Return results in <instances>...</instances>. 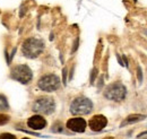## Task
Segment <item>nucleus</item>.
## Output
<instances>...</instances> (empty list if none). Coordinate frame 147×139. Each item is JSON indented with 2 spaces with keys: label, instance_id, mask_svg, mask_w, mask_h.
Wrapping results in <instances>:
<instances>
[{
  "label": "nucleus",
  "instance_id": "1",
  "mask_svg": "<svg viewBox=\"0 0 147 139\" xmlns=\"http://www.w3.org/2000/svg\"><path fill=\"white\" fill-rule=\"evenodd\" d=\"M44 50V42L40 38L36 37H31L27 38L23 47H22V51L23 54L30 59H35L37 58Z\"/></svg>",
  "mask_w": 147,
  "mask_h": 139
},
{
  "label": "nucleus",
  "instance_id": "2",
  "mask_svg": "<svg viewBox=\"0 0 147 139\" xmlns=\"http://www.w3.org/2000/svg\"><path fill=\"white\" fill-rule=\"evenodd\" d=\"M93 110V103L87 97L80 96L73 101L70 105V112L75 115H84L91 113Z\"/></svg>",
  "mask_w": 147,
  "mask_h": 139
},
{
  "label": "nucleus",
  "instance_id": "3",
  "mask_svg": "<svg viewBox=\"0 0 147 139\" xmlns=\"http://www.w3.org/2000/svg\"><path fill=\"white\" fill-rule=\"evenodd\" d=\"M126 95H127V89L125 85H122L121 83H113L109 85L104 90V96L108 100L115 101V102H120L125 100Z\"/></svg>",
  "mask_w": 147,
  "mask_h": 139
},
{
  "label": "nucleus",
  "instance_id": "4",
  "mask_svg": "<svg viewBox=\"0 0 147 139\" xmlns=\"http://www.w3.org/2000/svg\"><path fill=\"white\" fill-rule=\"evenodd\" d=\"M10 77L13 79L19 82L20 84H28L33 78V74H32V70L28 66L19 65V66H16L11 69Z\"/></svg>",
  "mask_w": 147,
  "mask_h": 139
},
{
  "label": "nucleus",
  "instance_id": "5",
  "mask_svg": "<svg viewBox=\"0 0 147 139\" xmlns=\"http://www.w3.org/2000/svg\"><path fill=\"white\" fill-rule=\"evenodd\" d=\"M55 104L51 97H40L33 104V111L40 114H51L55 112Z\"/></svg>",
  "mask_w": 147,
  "mask_h": 139
},
{
  "label": "nucleus",
  "instance_id": "6",
  "mask_svg": "<svg viewBox=\"0 0 147 139\" xmlns=\"http://www.w3.org/2000/svg\"><path fill=\"white\" fill-rule=\"evenodd\" d=\"M37 85L44 92H55L60 87V79L55 75H45L38 80Z\"/></svg>",
  "mask_w": 147,
  "mask_h": 139
},
{
  "label": "nucleus",
  "instance_id": "7",
  "mask_svg": "<svg viewBox=\"0 0 147 139\" xmlns=\"http://www.w3.org/2000/svg\"><path fill=\"white\" fill-rule=\"evenodd\" d=\"M67 128L75 132H84L86 129V121L82 118H74L68 120Z\"/></svg>",
  "mask_w": 147,
  "mask_h": 139
},
{
  "label": "nucleus",
  "instance_id": "8",
  "mask_svg": "<svg viewBox=\"0 0 147 139\" xmlns=\"http://www.w3.org/2000/svg\"><path fill=\"white\" fill-rule=\"evenodd\" d=\"M108 123V120L104 115H94L92 119L90 120L88 124H90V128L92 129L93 131H101Z\"/></svg>",
  "mask_w": 147,
  "mask_h": 139
},
{
  "label": "nucleus",
  "instance_id": "9",
  "mask_svg": "<svg viewBox=\"0 0 147 139\" xmlns=\"http://www.w3.org/2000/svg\"><path fill=\"white\" fill-rule=\"evenodd\" d=\"M27 126L33 130H41V129L45 128L47 121L41 115H33L27 120Z\"/></svg>",
  "mask_w": 147,
  "mask_h": 139
},
{
  "label": "nucleus",
  "instance_id": "10",
  "mask_svg": "<svg viewBox=\"0 0 147 139\" xmlns=\"http://www.w3.org/2000/svg\"><path fill=\"white\" fill-rule=\"evenodd\" d=\"M145 118H146V117L143 115V114H131V115H129L128 118L121 123V127H123L125 124H129V123L139 122V121H142V120H144Z\"/></svg>",
  "mask_w": 147,
  "mask_h": 139
},
{
  "label": "nucleus",
  "instance_id": "11",
  "mask_svg": "<svg viewBox=\"0 0 147 139\" xmlns=\"http://www.w3.org/2000/svg\"><path fill=\"white\" fill-rule=\"evenodd\" d=\"M8 109H9V104H8V101H7L6 96L0 95V111L8 110Z\"/></svg>",
  "mask_w": 147,
  "mask_h": 139
},
{
  "label": "nucleus",
  "instance_id": "12",
  "mask_svg": "<svg viewBox=\"0 0 147 139\" xmlns=\"http://www.w3.org/2000/svg\"><path fill=\"white\" fill-rule=\"evenodd\" d=\"M53 132H61L62 131V124L60 123V122H57L53 124V127H52V129H51Z\"/></svg>",
  "mask_w": 147,
  "mask_h": 139
},
{
  "label": "nucleus",
  "instance_id": "13",
  "mask_svg": "<svg viewBox=\"0 0 147 139\" xmlns=\"http://www.w3.org/2000/svg\"><path fill=\"white\" fill-rule=\"evenodd\" d=\"M9 121V115H5V114H0V126L6 124Z\"/></svg>",
  "mask_w": 147,
  "mask_h": 139
},
{
  "label": "nucleus",
  "instance_id": "14",
  "mask_svg": "<svg viewBox=\"0 0 147 139\" xmlns=\"http://www.w3.org/2000/svg\"><path fill=\"white\" fill-rule=\"evenodd\" d=\"M0 139H16L15 136H13L11 134H1Z\"/></svg>",
  "mask_w": 147,
  "mask_h": 139
},
{
  "label": "nucleus",
  "instance_id": "15",
  "mask_svg": "<svg viewBox=\"0 0 147 139\" xmlns=\"http://www.w3.org/2000/svg\"><path fill=\"white\" fill-rule=\"evenodd\" d=\"M137 77H138L139 83L142 84V83H143V71H142V68H140V67L137 68Z\"/></svg>",
  "mask_w": 147,
  "mask_h": 139
},
{
  "label": "nucleus",
  "instance_id": "16",
  "mask_svg": "<svg viewBox=\"0 0 147 139\" xmlns=\"http://www.w3.org/2000/svg\"><path fill=\"white\" fill-rule=\"evenodd\" d=\"M96 75H97V69L96 68H94L92 70V76H91V83H94V80H95V77H96Z\"/></svg>",
  "mask_w": 147,
  "mask_h": 139
},
{
  "label": "nucleus",
  "instance_id": "17",
  "mask_svg": "<svg viewBox=\"0 0 147 139\" xmlns=\"http://www.w3.org/2000/svg\"><path fill=\"white\" fill-rule=\"evenodd\" d=\"M62 76H63V85H67V78H66V76H67V69L65 68V69L62 70Z\"/></svg>",
  "mask_w": 147,
  "mask_h": 139
},
{
  "label": "nucleus",
  "instance_id": "18",
  "mask_svg": "<svg viewBox=\"0 0 147 139\" xmlns=\"http://www.w3.org/2000/svg\"><path fill=\"white\" fill-rule=\"evenodd\" d=\"M77 48H78V38L75 41V44H74V49H73V52H75L76 50H77Z\"/></svg>",
  "mask_w": 147,
  "mask_h": 139
},
{
  "label": "nucleus",
  "instance_id": "19",
  "mask_svg": "<svg viewBox=\"0 0 147 139\" xmlns=\"http://www.w3.org/2000/svg\"><path fill=\"white\" fill-rule=\"evenodd\" d=\"M145 33H146V34H147V30H146V31H145Z\"/></svg>",
  "mask_w": 147,
  "mask_h": 139
},
{
  "label": "nucleus",
  "instance_id": "20",
  "mask_svg": "<svg viewBox=\"0 0 147 139\" xmlns=\"http://www.w3.org/2000/svg\"><path fill=\"white\" fill-rule=\"evenodd\" d=\"M105 139H112V138H105Z\"/></svg>",
  "mask_w": 147,
  "mask_h": 139
},
{
  "label": "nucleus",
  "instance_id": "21",
  "mask_svg": "<svg viewBox=\"0 0 147 139\" xmlns=\"http://www.w3.org/2000/svg\"><path fill=\"white\" fill-rule=\"evenodd\" d=\"M23 139H28V138H23Z\"/></svg>",
  "mask_w": 147,
  "mask_h": 139
},
{
  "label": "nucleus",
  "instance_id": "22",
  "mask_svg": "<svg viewBox=\"0 0 147 139\" xmlns=\"http://www.w3.org/2000/svg\"><path fill=\"white\" fill-rule=\"evenodd\" d=\"M144 139H147V138H144Z\"/></svg>",
  "mask_w": 147,
  "mask_h": 139
}]
</instances>
